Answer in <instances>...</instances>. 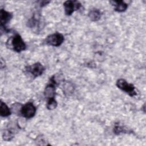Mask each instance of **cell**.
I'll list each match as a JSON object with an SVG mask.
<instances>
[{
	"label": "cell",
	"mask_w": 146,
	"mask_h": 146,
	"mask_svg": "<svg viewBox=\"0 0 146 146\" xmlns=\"http://www.w3.org/2000/svg\"><path fill=\"white\" fill-rule=\"evenodd\" d=\"M26 72L30 74L34 78L42 75L45 71L44 67L40 62H36L25 67Z\"/></svg>",
	"instance_id": "cell-4"
},
{
	"label": "cell",
	"mask_w": 146,
	"mask_h": 146,
	"mask_svg": "<svg viewBox=\"0 0 146 146\" xmlns=\"http://www.w3.org/2000/svg\"><path fill=\"white\" fill-rule=\"evenodd\" d=\"M0 114L2 117H7L11 114V109L5 103L3 102L2 100H1Z\"/></svg>",
	"instance_id": "cell-11"
},
{
	"label": "cell",
	"mask_w": 146,
	"mask_h": 146,
	"mask_svg": "<svg viewBox=\"0 0 146 146\" xmlns=\"http://www.w3.org/2000/svg\"><path fill=\"white\" fill-rule=\"evenodd\" d=\"M13 17V14L9 11H6L4 9H1L0 10V22H1V30L5 32H9L10 30H9L6 25L7 23H9L10 20L12 19Z\"/></svg>",
	"instance_id": "cell-7"
},
{
	"label": "cell",
	"mask_w": 146,
	"mask_h": 146,
	"mask_svg": "<svg viewBox=\"0 0 146 146\" xmlns=\"http://www.w3.org/2000/svg\"><path fill=\"white\" fill-rule=\"evenodd\" d=\"M110 3L113 6L114 10L118 13L124 12L128 8V4L123 1H110Z\"/></svg>",
	"instance_id": "cell-9"
},
{
	"label": "cell",
	"mask_w": 146,
	"mask_h": 146,
	"mask_svg": "<svg viewBox=\"0 0 146 146\" xmlns=\"http://www.w3.org/2000/svg\"><path fill=\"white\" fill-rule=\"evenodd\" d=\"M64 40V37L63 35L58 32L48 35L45 40L47 44L54 47L60 46Z\"/></svg>",
	"instance_id": "cell-5"
},
{
	"label": "cell",
	"mask_w": 146,
	"mask_h": 146,
	"mask_svg": "<svg viewBox=\"0 0 146 146\" xmlns=\"http://www.w3.org/2000/svg\"><path fill=\"white\" fill-rule=\"evenodd\" d=\"M88 15L91 21L96 22L100 19L102 17V12L98 9H94L89 11Z\"/></svg>",
	"instance_id": "cell-10"
},
{
	"label": "cell",
	"mask_w": 146,
	"mask_h": 146,
	"mask_svg": "<svg viewBox=\"0 0 146 146\" xmlns=\"http://www.w3.org/2000/svg\"><path fill=\"white\" fill-rule=\"evenodd\" d=\"M36 107L32 102H27L21 106L19 112L22 116L26 119L33 117L36 113Z\"/></svg>",
	"instance_id": "cell-3"
},
{
	"label": "cell",
	"mask_w": 146,
	"mask_h": 146,
	"mask_svg": "<svg viewBox=\"0 0 146 146\" xmlns=\"http://www.w3.org/2000/svg\"><path fill=\"white\" fill-rule=\"evenodd\" d=\"M116 86L131 97L137 95L135 86L132 83H129L124 79H119L116 82Z\"/></svg>",
	"instance_id": "cell-2"
},
{
	"label": "cell",
	"mask_w": 146,
	"mask_h": 146,
	"mask_svg": "<svg viewBox=\"0 0 146 146\" xmlns=\"http://www.w3.org/2000/svg\"><path fill=\"white\" fill-rule=\"evenodd\" d=\"M7 42H9L7 45L10 46V48L17 52H21L26 49V44L19 34H15L11 38H9Z\"/></svg>",
	"instance_id": "cell-1"
},
{
	"label": "cell",
	"mask_w": 146,
	"mask_h": 146,
	"mask_svg": "<svg viewBox=\"0 0 146 146\" xmlns=\"http://www.w3.org/2000/svg\"><path fill=\"white\" fill-rule=\"evenodd\" d=\"M50 1H42L40 2V7H43V6H45L47 4H48V3H50Z\"/></svg>",
	"instance_id": "cell-15"
},
{
	"label": "cell",
	"mask_w": 146,
	"mask_h": 146,
	"mask_svg": "<svg viewBox=\"0 0 146 146\" xmlns=\"http://www.w3.org/2000/svg\"><path fill=\"white\" fill-rule=\"evenodd\" d=\"M113 133L116 135H120L121 133H127L129 132H132L131 130L127 129L123 125H121L118 124H116L113 128Z\"/></svg>",
	"instance_id": "cell-12"
},
{
	"label": "cell",
	"mask_w": 146,
	"mask_h": 146,
	"mask_svg": "<svg viewBox=\"0 0 146 146\" xmlns=\"http://www.w3.org/2000/svg\"><path fill=\"white\" fill-rule=\"evenodd\" d=\"M41 19L39 15L34 14L33 17L29 21L27 26L35 32H38L41 30Z\"/></svg>",
	"instance_id": "cell-8"
},
{
	"label": "cell",
	"mask_w": 146,
	"mask_h": 146,
	"mask_svg": "<svg viewBox=\"0 0 146 146\" xmlns=\"http://www.w3.org/2000/svg\"><path fill=\"white\" fill-rule=\"evenodd\" d=\"M14 137V133L11 129H6L5 130L2 134L3 139L5 141H10Z\"/></svg>",
	"instance_id": "cell-14"
},
{
	"label": "cell",
	"mask_w": 146,
	"mask_h": 146,
	"mask_svg": "<svg viewBox=\"0 0 146 146\" xmlns=\"http://www.w3.org/2000/svg\"><path fill=\"white\" fill-rule=\"evenodd\" d=\"M63 6L64 9V13L66 15L70 16L76 10H78L81 7V3L78 1L68 0L64 2Z\"/></svg>",
	"instance_id": "cell-6"
},
{
	"label": "cell",
	"mask_w": 146,
	"mask_h": 146,
	"mask_svg": "<svg viewBox=\"0 0 146 146\" xmlns=\"http://www.w3.org/2000/svg\"><path fill=\"white\" fill-rule=\"evenodd\" d=\"M58 106V103L55 98H51L47 99L46 108L48 110H54Z\"/></svg>",
	"instance_id": "cell-13"
}]
</instances>
